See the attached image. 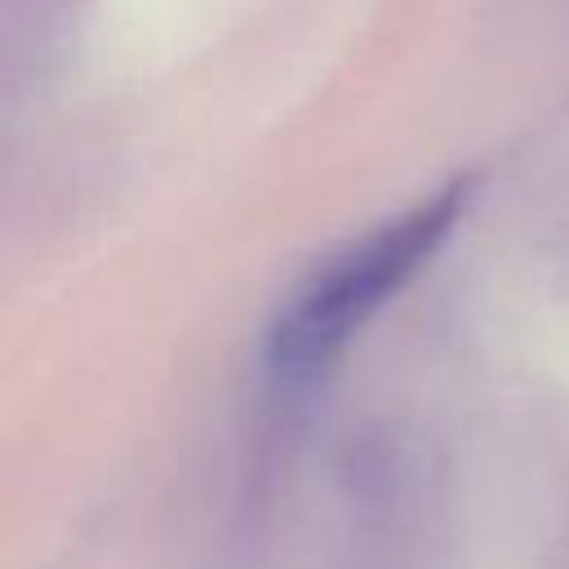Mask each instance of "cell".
<instances>
[{
    "mask_svg": "<svg viewBox=\"0 0 569 569\" xmlns=\"http://www.w3.org/2000/svg\"><path fill=\"white\" fill-rule=\"evenodd\" d=\"M471 200V178L409 204L400 218L378 222L360 240L316 262L276 307L262 338V369L280 396H302L329 378L351 338L440 253Z\"/></svg>",
    "mask_w": 569,
    "mask_h": 569,
    "instance_id": "obj_1",
    "label": "cell"
}]
</instances>
